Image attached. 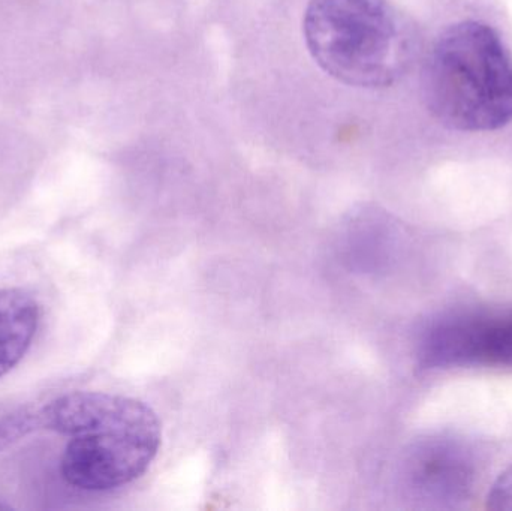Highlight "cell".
Returning <instances> with one entry per match:
<instances>
[{
    "label": "cell",
    "mask_w": 512,
    "mask_h": 511,
    "mask_svg": "<svg viewBox=\"0 0 512 511\" xmlns=\"http://www.w3.org/2000/svg\"><path fill=\"white\" fill-rule=\"evenodd\" d=\"M42 431L69 438L60 473L72 488L107 492L140 479L158 456L162 428L137 399L72 392L39 407Z\"/></svg>",
    "instance_id": "cell-1"
},
{
    "label": "cell",
    "mask_w": 512,
    "mask_h": 511,
    "mask_svg": "<svg viewBox=\"0 0 512 511\" xmlns=\"http://www.w3.org/2000/svg\"><path fill=\"white\" fill-rule=\"evenodd\" d=\"M424 369L512 368V311L442 318L418 344Z\"/></svg>",
    "instance_id": "cell-4"
},
{
    "label": "cell",
    "mask_w": 512,
    "mask_h": 511,
    "mask_svg": "<svg viewBox=\"0 0 512 511\" xmlns=\"http://www.w3.org/2000/svg\"><path fill=\"white\" fill-rule=\"evenodd\" d=\"M39 321L41 306L29 291L0 290V378L24 359L38 332Z\"/></svg>",
    "instance_id": "cell-6"
},
{
    "label": "cell",
    "mask_w": 512,
    "mask_h": 511,
    "mask_svg": "<svg viewBox=\"0 0 512 511\" xmlns=\"http://www.w3.org/2000/svg\"><path fill=\"white\" fill-rule=\"evenodd\" d=\"M487 507L492 510H512V465L490 489Z\"/></svg>",
    "instance_id": "cell-8"
},
{
    "label": "cell",
    "mask_w": 512,
    "mask_h": 511,
    "mask_svg": "<svg viewBox=\"0 0 512 511\" xmlns=\"http://www.w3.org/2000/svg\"><path fill=\"white\" fill-rule=\"evenodd\" d=\"M424 101L436 120L462 132L496 131L512 123V57L489 24L448 27L423 72Z\"/></svg>",
    "instance_id": "cell-3"
},
{
    "label": "cell",
    "mask_w": 512,
    "mask_h": 511,
    "mask_svg": "<svg viewBox=\"0 0 512 511\" xmlns=\"http://www.w3.org/2000/svg\"><path fill=\"white\" fill-rule=\"evenodd\" d=\"M303 35L322 71L364 89L402 80L418 51L414 26L388 0H310Z\"/></svg>",
    "instance_id": "cell-2"
},
{
    "label": "cell",
    "mask_w": 512,
    "mask_h": 511,
    "mask_svg": "<svg viewBox=\"0 0 512 511\" xmlns=\"http://www.w3.org/2000/svg\"><path fill=\"white\" fill-rule=\"evenodd\" d=\"M12 507L6 504L5 501L0 500V510H11Z\"/></svg>",
    "instance_id": "cell-9"
},
{
    "label": "cell",
    "mask_w": 512,
    "mask_h": 511,
    "mask_svg": "<svg viewBox=\"0 0 512 511\" xmlns=\"http://www.w3.org/2000/svg\"><path fill=\"white\" fill-rule=\"evenodd\" d=\"M38 431H42L39 408L18 405L0 410V452Z\"/></svg>",
    "instance_id": "cell-7"
},
{
    "label": "cell",
    "mask_w": 512,
    "mask_h": 511,
    "mask_svg": "<svg viewBox=\"0 0 512 511\" xmlns=\"http://www.w3.org/2000/svg\"><path fill=\"white\" fill-rule=\"evenodd\" d=\"M471 453L453 440L423 441L405 462L406 488L430 509H457L471 497L475 485Z\"/></svg>",
    "instance_id": "cell-5"
}]
</instances>
